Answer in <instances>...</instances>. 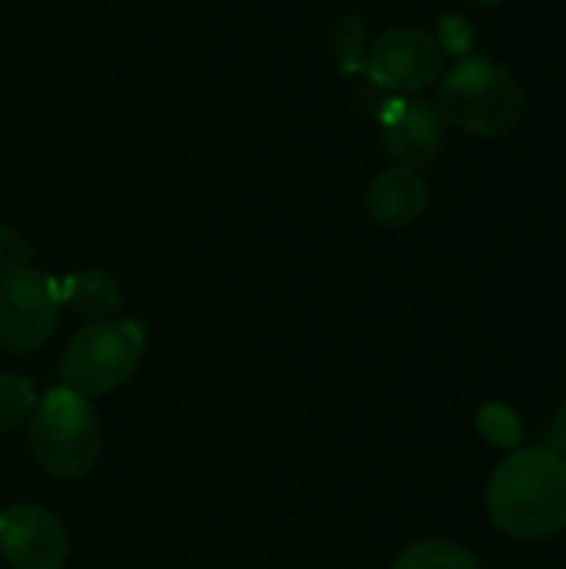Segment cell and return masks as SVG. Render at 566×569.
Here are the masks:
<instances>
[{"mask_svg": "<svg viewBox=\"0 0 566 569\" xmlns=\"http://www.w3.org/2000/svg\"><path fill=\"white\" fill-rule=\"evenodd\" d=\"M490 523L520 543L550 540L566 527V460L530 447L507 457L487 483Z\"/></svg>", "mask_w": 566, "mask_h": 569, "instance_id": "1", "label": "cell"}, {"mask_svg": "<svg viewBox=\"0 0 566 569\" xmlns=\"http://www.w3.org/2000/svg\"><path fill=\"white\" fill-rule=\"evenodd\" d=\"M437 110L447 127L467 137H507L527 110L524 87L494 57L460 60L440 83Z\"/></svg>", "mask_w": 566, "mask_h": 569, "instance_id": "2", "label": "cell"}, {"mask_svg": "<svg viewBox=\"0 0 566 569\" xmlns=\"http://www.w3.org/2000/svg\"><path fill=\"white\" fill-rule=\"evenodd\" d=\"M27 447L50 477L80 480L100 463L103 423L87 397L53 387L37 400L27 420Z\"/></svg>", "mask_w": 566, "mask_h": 569, "instance_id": "3", "label": "cell"}, {"mask_svg": "<svg viewBox=\"0 0 566 569\" xmlns=\"http://www.w3.org/2000/svg\"><path fill=\"white\" fill-rule=\"evenodd\" d=\"M147 330L137 320H100L77 330L60 357V380L80 397L120 390L140 367Z\"/></svg>", "mask_w": 566, "mask_h": 569, "instance_id": "4", "label": "cell"}, {"mask_svg": "<svg viewBox=\"0 0 566 569\" xmlns=\"http://www.w3.org/2000/svg\"><path fill=\"white\" fill-rule=\"evenodd\" d=\"M60 283L33 267L0 277V350L30 353L50 340L60 320Z\"/></svg>", "mask_w": 566, "mask_h": 569, "instance_id": "5", "label": "cell"}, {"mask_svg": "<svg viewBox=\"0 0 566 569\" xmlns=\"http://www.w3.org/2000/svg\"><path fill=\"white\" fill-rule=\"evenodd\" d=\"M444 50L417 27H390L367 50V77L390 93H414L440 77Z\"/></svg>", "mask_w": 566, "mask_h": 569, "instance_id": "6", "label": "cell"}, {"mask_svg": "<svg viewBox=\"0 0 566 569\" xmlns=\"http://www.w3.org/2000/svg\"><path fill=\"white\" fill-rule=\"evenodd\" d=\"M0 557L10 569H63L70 537L50 510L17 503L0 510Z\"/></svg>", "mask_w": 566, "mask_h": 569, "instance_id": "7", "label": "cell"}, {"mask_svg": "<svg viewBox=\"0 0 566 569\" xmlns=\"http://www.w3.org/2000/svg\"><path fill=\"white\" fill-rule=\"evenodd\" d=\"M384 120V143L400 167H427L437 163L447 147V123L440 110L427 100H397L390 97L380 110Z\"/></svg>", "mask_w": 566, "mask_h": 569, "instance_id": "8", "label": "cell"}, {"mask_svg": "<svg viewBox=\"0 0 566 569\" xmlns=\"http://www.w3.org/2000/svg\"><path fill=\"white\" fill-rule=\"evenodd\" d=\"M430 190L410 167L384 170L367 190V210L380 227H410L427 210Z\"/></svg>", "mask_w": 566, "mask_h": 569, "instance_id": "9", "label": "cell"}, {"mask_svg": "<svg viewBox=\"0 0 566 569\" xmlns=\"http://www.w3.org/2000/svg\"><path fill=\"white\" fill-rule=\"evenodd\" d=\"M57 283H60V303H70V310L87 317L90 323L113 320L117 310L123 307L120 283L110 273H103V270L70 273V277H63Z\"/></svg>", "mask_w": 566, "mask_h": 569, "instance_id": "10", "label": "cell"}, {"mask_svg": "<svg viewBox=\"0 0 566 569\" xmlns=\"http://www.w3.org/2000/svg\"><path fill=\"white\" fill-rule=\"evenodd\" d=\"M394 569H484V563L470 550H464L460 543L420 540L397 557Z\"/></svg>", "mask_w": 566, "mask_h": 569, "instance_id": "11", "label": "cell"}, {"mask_svg": "<svg viewBox=\"0 0 566 569\" xmlns=\"http://www.w3.org/2000/svg\"><path fill=\"white\" fill-rule=\"evenodd\" d=\"M477 433L490 447H517L524 440V420L510 403H484L477 410Z\"/></svg>", "mask_w": 566, "mask_h": 569, "instance_id": "12", "label": "cell"}, {"mask_svg": "<svg viewBox=\"0 0 566 569\" xmlns=\"http://www.w3.org/2000/svg\"><path fill=\"white\" fill-rule=\"evenodd\" d=\"M37 407L33 383L20 373H0V433L30 420Z\"/></svg>", "mask_w": 566, "mask_h": 569, "instance_id": "13", "label": "cell"}, {"mask_svg": "<svg viewBox=\"0 0 566 569\" xmlns=\"http://www.w3.org/2000/svg\"><path fill=\"white\" fill-rule=\"evenodd\" d=\"M334 50H337L344 70L357 73L360 67H367V27L360 17H344L334 27Z\"/></svg>", "mask_w": 566, "mask_h": 569, "instance_id": "14", "label": "cell"}, {"mask_svg": "<svg viewBox=\"0 0 566 569\" xmlns=\"http://www.w3.org/2000/svg\"><path fill=\"white\" fill-rule=\"evenodd\" d=\"M30 260H33V247L13 227H3L0 223V277H10V273L27 270Z\"/></svg>", "mask_w": 566, "mask_h": 569, "instance_id": "15", "label": "cell"}, {"mask_svg": "<svg viewBox=\"0 0 566 569\" xmlns=\"http://www.w3.org/2000/svg\"><path fill=\"white\" fill-rule=\"evenodd\" d=\"M437 37H440V40H437L440 50H450V53H467V50L474 47V27H470L464 17H457V13L440 17Z\"/></svg>", "mask_w": 566, "mask_h": 569, "instance_id": "16", "label": "cell"}, {"mask_svg": "<svg viewBox=\"0 0 566 569\" xmlns=\"http://www.w3.org/2000/svg\"><path fill=\"white\" fill-rule=\"evenodd\" d=\"M550 450L566 460V400L557 407V413L550 420Z\"/></svg>", "mask_w": 566, "mask_h": 569, "instance_id": "17", "label": "cell"}, {"mask_svg": "<svg viewBox=\"0 0 566 569\" xmlns=\"http://www.w3.org/2000/svg\"><path fill=\"white\" fill-rule=\"evenodd\" d=\"M470 3H480V7H497V3H504V0H470Z\"/></svg>", "mask_w": 566, "mask_h": 569, "instance_id": "18", "label": "cell"}]
</instances>
